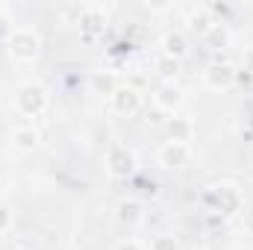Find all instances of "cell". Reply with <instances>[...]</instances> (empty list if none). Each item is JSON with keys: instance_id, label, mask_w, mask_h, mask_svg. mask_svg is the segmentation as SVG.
Returning a JSON list of instances; mask_svg holds the SVG:
<instances>
[{"instance_id": "6da1fadb", "label": "cell", "mask_w": 253, "mask_h": 250, "mask_svg": "<svg viewBox=\"0 0 253 250\" xmlns=\"http://www.w3.org/2000/svg\"><path fill=\"white\" fill-rule=\"evenodd\" d=\"M12 103H15V109H18L24 118H39V115H44L47 106H50V91H47L42 83L27 80V83H21V85L15 88Z\"/></svg>"}, {"instance_id": "7a4b0ae2", "label": "cell", "mask_w": 253, "mask_h": 250, "mask_svg": "<svg viewBox=\"0 0 253 250\" xmlns=\"http://www.w3.org/2000/svg\"><path fill=\"white\" fill-rule=\"evenodd\" d=\"M6 53H9V59H15V62H21V65L36 62L39 53H42V36H39V30L36 27H15L12 39L6 42Z\"/></svg>"}, {"instance_id": "3957f363", "label": "cell", "mask_w": 253, "mask_h": 250, "mask_svg": "<svg viewBox=\"0 0 253 250\" xmlns=\"http://www.w3.org/2000/svg\"><path fill=\"white\" fill-rule=\"evenodd\" d=\"M206 203H209L212 212H218L221 218H236V215H242V209H245V194L233 186V183H221V186L209 188Z\"/></svg>"}, {"instance_id": "277c9868", "label": "cell", "mask_w": 253, "mask_h": 250, "mask_svg": "<svg viewBox=\"0 0 253 250\" xmlns=\"http://www.w3.org/2000/svg\"><path fill=\"white\" fill-rule=\"evenodd\" d=\"M106 24H109V18H106V9H103L100 3L85 6L83 15H80V21H77V27H80V42H83V44H94V42L103 36V27H106Z\"/></svg>"}, {"instance_id": "5b68a950", "label": "cell", "mask_w": 253, "mask_h": 250, "mask_svg": "<svg viewBox=\"0 0 253 250\" xmlns=\"http://www.w3.org/2000/svg\"><path fill=\"white\" fill-rule=\"evenodd\" d=\"M236 80H239V68L233 62L218 59V62H209L203 68V85L209 91H227L236 85Z\"/></svg>"}, {"instance_id": "8992f818", "label": "cell", "mask_w": 253, "mask_h": 250, "mask_svg": "<svg viewBox=\"0 0 253 250\" xmlns=\"http://www.w3.org/2000/svg\"><path fill=\"white\" fill-rule=\"evenodd\" d=\"M135 171V156L132 150H126L124 144H112L106 153V174L112 180H129Z\"/></svg>"}, {"instance_id": "52a82bcc", "label": "cell", "mask_w": 253, "mask_h": 250, "mask_svg": "<svg viewBox=\"0 0 253 250\" xmlns=\"http://www.w3.org/2000/svg\"><path fill=\"white\" fill-rule=\"evenodd\" d=\"M191 156H194L191 144H177V141H165V144L156 150V162H159L162 168H168V171L186 168L191 162Z\"/></svg>"}, {"instance_id": "ba28073f", "label": "cell", "mask_w": 253, "mask_h": 250, "mask_svg": "<svg viewBox=\"0 0 253 250\" xmlns=\"http://www.w3.org/2000/svg\"><path fill=\"white\" fill-rule=\"evenodd\" d=\"M109 103H112V112H115V115L132 118V115L141 109V91H138L135 85H118L115 94L109 97Z\"/></svg>"}, {"instance_id": "9c48e42d", "label": "cell", "mask_w": 253, "mask_h": 250, "mask_svg": "<svg viewBox=\"0 0 253 250\" xmlns=\"http://www.w3.org/2000/svg\"><path fill=\"white\" fill-rule=\"evenodd\" d=\"M159 47H162V56H171V59H186L191 50V42L186 36V30H165L162 39H159Z\"/></svg>"}, {"instance_id": "30bf717a", "label": "cell", "mask_w": 253, "mask_h": 250, "mask_svg": "<svg viewBox=\"0 0 253 250\" xmlns=\"http://www.w3.org/2000/svg\"><path fill=\"white\" fill-rule=\"evenodd\" d=\"M212 27H215V15H212L209 6H194V9H189V15H186V36L203 39Z\"/></svg>"}, {"instance_id": "8fae6325", "label": "cell", "mask_w": 253, "mask_h": 250, "mask_svg": "<svg viewBox=\"0 0 253 250\" xmlns=\"http://www.w3.org/2000/svg\"><path fill=\"white\" fill-rule=\"evenodd\" d=\"M153 103L162 112H174V109L183 106V88L177 83H159L156 91H153Z\"/></svg>"}, {"instance_id": "7c38bea8", "label": "cell", "mask_w": 253, "mask_h": 250, "mask_svg": "<svg viewBox=\"0 0 253 250\" xmlns=\"http://www.w3.org/2000/svg\"><path fill=\"white\" fill-rule=\"evenodd\" d=\"M165 132H168V141H177V144H191L194 141V118L191 115H177V118H168L165 124Z\"/></svg>"}, {"instance_id": "4fadbf2b", "label": "cell", "mask_w": 253, "mask_h": 250, "mask_svg": "<svg viewBox=\"0 0 253 250\" xmlns=\"http://www.w3.org/2000/svg\"><path fill=\"white\" fill-rule=\"evenodd\" d=\"M200 44L209 50V53H221V50H230L233 47V30L221 21H215V27L200 39Z\"/></svg>"}, {"instance_id": "5bb4252c", "label": "cell", "mask_w": 253, "mask_h": 250, "mask_svg": "<svg viewBox=\"0 0 253 250\" xmlns=\"http://www.w3.org/2000/svg\"><path fill=\"white\" fill-rule=\"evenodd\" d=\"M39 141H42V132L36 126H15L9 132V144L15 150H21V153H33L39 147Z\"/></svg>"}, {"instance_id": "9a60e30c", "label": "cell", "mask_w": 253, "mask_h": 250, "mask_svg": "<svg viewBox=\"0 0 253 250\" xmlns=\"http://www.w3.org/2000/svg\"><path fill=\"white\" fill-rule=\"evenodd\" d=\"M115 218L126 224V227H135L141 218H144V206H141V200H135V197H124V200H118L115 203Z\"/></svg>"}, {"instance_id": "2e32d148", "label": "cell", "mask_w": 253, "mask_h": 250, "mask_svg": "<svg viewBox=\"0 0 253 250\" xmlns=\"http://www.w3.org/2000/svg\"><path fill=\"white\" fill-rule=\"evenodd\" d=\"M88 85H91V91H94V94L112 97V94H115V88H118V80H115V74H109V71H94V74H91V80H88Z\"/></svg>"}, {"instance_id": "e0dca14e", "label": "cell", "mask_w": 253, "mask_h": 250, "mask_svg": "<svg viewBox=\"0 0 253 250\" xmlns=\"http://www.w3.org/2000/svg\"><path fill=\"white\" fill-rule=\"evenodd\" d=\"M153 68H156V74H159L162 83H177V77L183 74V62L180 59H171V56H162V53L156 56Z\"/></svg>"}, {"instance_id": "ac0fdd59", "label": "cell", "mask_w": 253, "mask_h": 250, "mask_svg": "<svg viewBox=\"0 0 253 250\" xmlns=\"http://www.w3.org/2000/svg\"><path fill=\"white\" fill-rule=\"evenodd\" d=\"M150 250H183V245H180L177 236H171V233H159V236L150 239Z\"/></svg>"}, {"instance_id": "d6986e66", "label": "cell", "mask_w": 253, "mask_h": 250, "mask_svg": "<svg viewBox=\"0 0 253 250\" xmlns=\"http://www.w3.org/2000/svg\"><path fill=\"white\" fill-rule=\"evenodd\" d=\"M15 33V21H12V12L6 6H0V44H6Z\"/></svg>"}, {"instance_id": "ffe728a7", "label": "cell", "mask_w": 253, "mask_h": 250, "mask_svg": "<svg viewBox=\"0 0 253 250\" xmlns=\"http://www.w3.org/2000/svg\"><path fill=\"white\" fill-rule=\"evenodd\" d=\"M12 221H15V212H12V206L0 200V236H3V233H9Z\"/></svg>"}, {"instance_id": "44dd1931", "label": "cell", "mask_w": 253, "mask_h": 250, "mask_svg": "<svg viewBox=\"0 0 253 250\" xmlns=\"http://www.w3.org/2000/svg\"><path fill=\"white\" fill-rule=\"evenodd\" d=\"M239 65H242V71H245V74H253V44H248V47L242 50Z\"/></svg>"}, {"instance_id": "7402d4cb", "label": "cell", "mask_w": 253, "mask_h": 250, "mask_svg": "<svg viewBox=\"0 0 253 250\" xmlns=\"http://www.w3.org/2000/svg\"><path fill=\"white\" fill-rule=\"evenodd\" d=\"M147 124H150V126H165V124H168V118H165V112H162V109H156V106H153V109L147 112Z\"/></svg>"}, {"instance_id": "603a6c76", "label": "cell", "mask_w": 253, "mask_h": 250, "mask_svg": "<svg viewBox=\"0 0 253 250\" xmlns=\"http://www.w3.org/2000/svg\"><path fill=\"white\" fill-rule=\"evenodd\" d=\"M112 250H144V248H141L135 239H121V242H115V245H112Z\"/></svg>"}, {"instance_id": "cb8c5ba5", "label": "cell", "mask_w": 253, "mask_h": 250, "mask_svg": "<svg viewBox=\"0 0 253 250\" xmlns=\"http://www.w3.org/2000/svg\"><path fill=\"white\" fill-rule=\"evenodd\" d=\"M245 215H248V221H251V224H253V203H251V206H248V212H245Z\"/></svg>"}, {"instance_id": "d4e9b609", "label": "cell", "mask_w": 253, "mask_h": 250, "mask_svg": "<svg viewBox=\"0 0 253 250\" xmlns=\"http://www.w3.org/2000/svg\"><path fill=\"white\" fill-rule=\"evenodd\" d=\"M183 250H209V248H203V245H191V248H183Z\"/></svg>"}, {"instance_id": "484cf974", "label": "cell", "mask_w": 253, "mask_h": 250, "mask_svg": "<svg viewBox=\"0 0 253 250\" xmlns=\"http://www.w3.org/2000/svg\"><path fill=\"white\" fill-rule=\"evenodd\" d=\"M9 250H33V248H27V245H15V248H9Z\"/></svg>"}, {"instance_id": "4316f807", "label": "cell", "mask_w": 253, "mask_h": 250, "mask_svg": "<svg viewBox=\"0 0 253 250\" xmlns=\"http://www.w3.org/2000/svg\"><path fill=\"white\" fill-rule=\"evenodd\" d=\"M59 250H80L77 245H65V248H59Z\"/></svg>"}]
</instances>
